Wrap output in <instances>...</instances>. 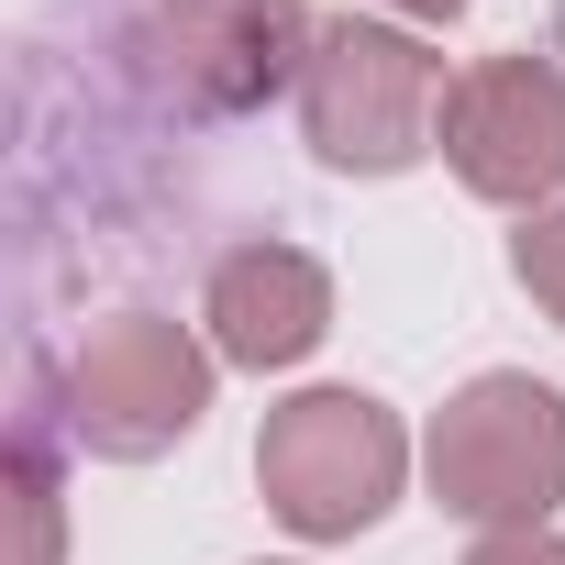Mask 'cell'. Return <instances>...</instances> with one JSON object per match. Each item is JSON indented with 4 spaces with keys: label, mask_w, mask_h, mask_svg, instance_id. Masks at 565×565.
Here are the masks:
<instances>
[{
    "label": "cell",
    "mask_w": 565,
    "mask_h": 565,
    "mask_svg": "<svg viewBox=\"0 0 565 565\" xmlns=\"http://www.w3.org/2000/svg\"><path fill=\"white\" fill-rule=\"evenodd\" d=\"M444 100H455L444 56H433L422 34H399V23H366V12L322 23L311 78H300L311 156L344 167V178H399V167H422V156L444 145Z\"/></svg>",
    "instance_id": "6da1fadb"
},
{
    "label": "cell",
    "mask_w": 565,
    "mask_h": 565,
    "mask_svg": "<svg viewBox=\"0 0 565 565\" xmlns=\"http://www.w3.org/2000/svg\"><path fill=\"white\" fill-rule=\"evenodd\" d=\"M399 477H411V433L366 388H300L255 433V488L300 543H355L366 521H388Z\"/></svg>",
    "instance_id": "7a4b0ae2"
},
{
    "label": "cell",
    "mask_w": 565,
    "mask_h": 565,
    "mask_svg": "<svg viewBox=\"0 0 565 565\" xmlns=\"http://www.w3.org/2000/svg\"><path fill=\"white\" fill-rule=\"evenodd\" d=\"M433 499L477 532H521V521H554L565 499V388L521 377V366H488L466 377L444 411H433Z\"/></svg>",
    "instance_id": "3957f363"
},
{
    "label": "cell",
    "mask_w": 565,
    "mask_h": 565,
    "mask_svg": "<svg viewBox=\"0 0 565 565\" xmlns=\"http://www.w3.org/2000/svg\"><path fill=\"white\" fill-rule=\"evenodd\" d=\"M211 366H222V355H211L189 322H167V311H111V322H89L78 355H67V433H78L100 466H156L167 444L200 433Z\"/></svg>",
    "instance_id": "277c9868"
},
{
    "label": "cell",
    "mask_w": 565,
    "mask_h": 565,
    "mask_svg": "<svg viewBox=\"0 0 565 565\" xmlns=\"http://www.w3.org/2000/svg\"><path fill=\"white\" fill-rule=\"evenodd\" d=\"M311 0H156L145 56L189 111H266L277 89L311 78Z\"/></svg>",
    "instance_id": "5b68a950"
},
{
    "label": "cell",
    "mask_w": 565,
    "mask_h": 565,
    "mask_svg": "<svg viewBox=\"0 0 565 565\" xmlns=\"http://www.w3.org/2000/svg\"><path fill=\"white\" fill-rule=\"evenodd\" d=\"M444 167L499 211H554V189H565V67L554 56H477L444 100Z\"/></svg>",
    "instance_id": "8992f818"
},
{
    "label": "cell",
    "mask_w": 565,
    "mask_h": 565,
    "mask_svg": "<svg viewBox=\"0 0 565 565\" xmlns=\"http://www.w3.org/2000/svg\"><path fill=\"white\" fill-rule=\"evenodd\" d=\"M200 322H211V355H222V366L277 377V366H300V355L333 333V277H322V255H300V244H233V255L211 266Z\"/></svg>",
    "instance_id": "52a82bcc"
},
{
    "label": "cell",
    "mask_w": 565,
    "mask_h": 565,
    "mask_svg": "<svg viewBox=\"0 0 565 565\" xmlns=\"http://www.w3.org/2000/svg\"><path fill=\"white\" fill-rule=\"evenodd\" d=\"M510 277L565 322V211H521V233H510Z\"/></svg>",
    "instance_id": "ba28073f"
},
{
    "label": "cell",
    "mask_w": 565,
    "mask_h": 565,
    "mask_svg": "<svg viewBox=\"0 0 565 565\" xmlns=\"http://www.w3.org/2000/svg\"><path fill=\"white\" fill-rule=\"evenodd\" d=\"M12 499H23V532H34V543H23V565H56V477H45V455H34V444L12 455Z\"/></svg>",
    "instance_id": "9c48e42d"
},
{
    "label": "cell",
    "mask_w": 565,
    "mask_h": 565,
    "mask_svg": "<svg viewBox=\"0 0 565 565\" xmlns=\"http://www.w3.org/2000/svg\"><path fill=\"white\" fill-rule=\"evenodd\" d=\"M466 565H565V532L554 521H521V532H477Z\"/></svg>",
    "instance_id": "30bf717a"
},
{
    "label": "cell",
    "mask_w": 565,
    "mask_h": 565,
    "mask_svg": "<svg viewBox=\"0 0 565 565\" xmlns=\"http://www.w3.org/2000/svg\"><path fill=\"white\" fill-rule=\"evenodd\" d=\"M399 23H455V12H477V0H388Z\"/></svg>",
    "instance_id": "8fae6325"
}]
</instances>
